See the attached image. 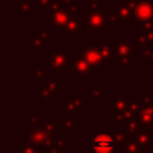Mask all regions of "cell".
I'll return each instance as SVG.
<instances>
[{
    "label": "cell",
    "mask_w": 153,
    "mask_h": 153,
    "mask_svg": "<svg viewBox=\"0 0 153 153\" xmlns=\"http://www.w3.org/2000/svg\"><path fill=\"white\" fill-rule=\"evenodd\" d=\"M131 11V17L137 24L153 19V2L149 0H126Z\"/></svg>",
    "instance_id": "obj_1"
},
{
    "label": "cell",
    "mask_w": 153,
    "mask_h": 153,
    "mask_svg": "<svg viewBox=\"0 0 153 153\" xmlns=\"http://www.w3.org/2000/svg\"><path fill=\"white\" fill-rule=\"evenodd\" d=\"M97 2L98 0H92V2L87 8V12H88L87 24H88V27L92 30H96V29L99 30L106 24V16L97 8Z\"/></svg>",
    "instance_id": "obj_2"
},
{
    "label": "cell",
    "mask_w": 153,
    "mask_h": 153,
    "mask_svg": "<svg viewBox=\"0 0 153 153\" xmlns=\"http://www.w3.org/2000/svg\"><path fill=\"white\" fill-rule=\"evenodd\" d=\"M71 17L72 16L66 10H55V11H51L50 22H51L53 26L59 27V29H63L65 26H67Z\"/></svg>",
    "instance_id": "obj_3"
},
{
    "label": "cell",
    "mask_w": 153,
    "mask_h": 153,
    "mask_svg": "<svg viewBox=\"0 0 153 153\" xmlns=\"http://www.w3.org/2000/svg\"><path fill=\"white\" fill-rule=\"evenodd\" d=\"M93 148L99 152H109L112 148V140L106 135L97 136L93 140Z\"/></svg>",
    "instance_id": "obj_4"
},
{
    "label": "cell",
    "mask_w": 153,
    "mask_h": 153,
    "mask_svg": "<svg viewBox=\"0 0 153 153\" xmlns=\"http://www.w3.org/2000/svg\"><path fill=\"white\" fill-rule=\"evenodd\" d=\"M79 26H80V24H79V20L75 18V17H71V19H69V22H68V24H67V26H66V35H72V33H74L76 30H79Z\"/></svg>",
    "instance_id": "obj_5"
},
{
    "label": "cell",
    "mask_w": 153,
    "mask_h": 153,
    "mask_svg": "<svg viewBox=\"0 0 153 153\" xmlns=\"http://www.w3.org/2000/svg\"><path fill=\"white\" fill-rule=\"evenodd\" d=\"M129 14H131V11H130L129 6L127 4H121V6L117 10V16L122 19H127V18L130 17Z\"/></svg>",
    "instance_id": "obj_6"
},
{
    "label": "cell",
    "mask_w": 153,
    "mask_h": 153,
    "mask_svg": "<svg viewBox=\"0 0 153 153\" xmlns=\"http://www.w3.org/2000/svg\"><path fill=\"white\" fill-rule=\"evenodd\" d=\"M17 8H20L22 10V12L23 13H25V14H31L32 13V6H31V4L27 1V0H22L18 5H17Z\"/></svg>",
    "instance_id": "obj_7"
},
{
    "label": "cell",
    "mask_w": 153,
    "mask_h": 153,
    "mask_svg": "<svg viewBox=\"0 0 153 153\" xmlns=\"http://www.w3.org/2000/svg\"><path fill=\"white\" fill-rule=\"evenodd\" d=\"M67 10L71 11V12H73V13H81V5L75 2V4L71 5V6H68Z\"/></svg>",
    "instance_id": "obj_8"
},
{
    "label": "cell",
    "mask_w": 153,
    "mask_h": 153,
    "mask_svg": "<svg viewBox=\"0 0 153 153\" xmlns=\"http://www.w3.org/2000/svg\"><path fill=\"white\" fill-rule=\"evenodd\" d=\"M37 1H38V5L42 8H49L50 2H51V0H37Z\"/></svg>",
    "instance_id": "obj_9"
},
{
    "label": "cell",
    "mask_w": 153,
    "mask_h": 153,
    "mask_svg": "<svg viewBox=\"0 0 153 153\" xmlns=\"http://www.w3.org/2000/svg\"><path fill=\"white\" fill-rule=\"evenodd\" d=\"M62 4H65V6H66V8L68 7V6H71V5H73V4H75L76 1L75 0H60Z\"/></svg>",
    "instance_id": "obj_10"
}]
</instances>
